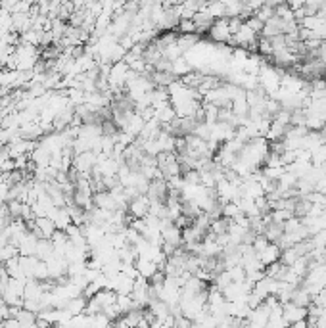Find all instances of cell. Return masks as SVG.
Segmentation results:
<instances>
[{
    "mask_svg": "<svg viewBox=\"0 0 326 328\" xmlns=\"http://www.w3.org/2000/svg\"><path fill=\"white\" fill-rule=\"evenodd\" d=\"M44 294V286L43 282L35 280V278H29L25 282V294H23V300H33V302H41Z\"/></svg>",
    "mask_w": 326,
    "mask_h": 328,
    "instance_id": "5b68a950",
    "label": "cell"
},
{
    "mask_svg": "<svg viewBox=\"0 0 326 328\" xmlns=\"http://www.w3.org/2000/svg\"><path fill=\"white\" fill-rule=\"evenodd\" d=\"M18 323L20 325H25V327H35V323H37V313H31V311H27V309H22L20 313H18Z\"/></svg>",
    "mask_w": 326,
    "mask_h": 328,
    "instance_id": "8fae6325",
    "label": "cell"
},
{
    "mask_svg": "<svg viewBox=\"0 0 326 328\" xmlns=\"http://www.w3.org/2000/svg\"><path fill=\"white\" fill-rule=\"evenodd\" d=\"M309 328H315V327H309Z\"/></svg>",
    "mask_w": 326,
    "mask_h": 328,
    "instance_id": "e0dca14e",
    "label": "cell"
},
{
    "mask_svg": "<svg viewBox=\"0 0 326 328\" xmlns=\"http://www.w3.org/2000/svg\"><path fill=\"white\" fill-rule=\"evenodd\" d=\"M176 29H178V35H198L196 23L192 20H180Z\"/></svg>",
    "mask_w": 326,
    "mask_h": 328,
    "instance_id": "7c38bea8",
    "label": "cell"
},
{
    "mask_svg": "<svg viewBox=\"0 0 326 328\" xmlns=\"http://www.w3.org/2000/svg\"><path fill=\"white\" fill-rule=\"evenodd\" d=\"M321 136H323V140L326 142V123H325V127L321 129Z\"/></svg>",
    "mask_w": 326,
    "mask_h": 328,
    "instance_id": "9a60e30c",
    "label": "cell"
},
{
    "mask_svg": "<svg viewBox=\"0 0 326 328\" xmlns=\"http://www.w3.org/2000/svg\"><path fill=\"white\" fill-rule=\"evenodd\" d=\"M50 328H54V327H50Z\"/></svg>",
    "mask_w": 326,
    "mask_h": 328,
    "instance_id": "ac0fdd59",
    "label": "cell"
},
{
    "mask_svg": "<svg viewBox=\"0 0 326 328\" xmlns=\"http://www.w3.org/2000/svg\"><path fill=\"white\" fill-rule=\"evenodd\" d=\"M280 255H282V250L278 248V244H269L261 253H257V259L261 261L263 267H271L273 263L280 261Z\"/></svg>",
    "mask_w": 326,
    "mask_h": 328,
    "instance_id": "277c9868",
    "label": "cell"
},
{
    "mask_svg": "<svg viewBox=\"0 0 326 328\" xmlns=\"http://www.w3.org/2000/svg\"><path fill=\"white\" fill-rule=\"evenodd\" d=\"M282 315H284V321H286L288 325H294V323H300V321H307V309H305V307L294 305L292 302L282 305Z\"/></svg>",
    "mask_w": 326,
    "mask_h": 328,
    "instance_id": "3957f363",
    "label": "cell"
},
{
    "mask_svg": "<svg viewBox=\"0 0 326 328\" xmlns=\"http://www.w3.org/2000/svg\"><path fill=\"white\" fill-rule=\"evenodd\" d=\"M207 33H209L211 41H215V43H228V41L232 39L230 29H228V20H226V18H225V20H217V22L211 25V29H209Z\"/></svg>",
    "mask_w": 326,
    "mask_h": 328,
    "instance_id": "6da1fadb",
    "label": "cell"
},
{
    "mask_svg": "<svg viewBox=\"0 0 326 328\" xmlns=\"http://www.w3.org/2000/svg\"><path fill=\"white\" fill-rule=\"evenodd\" d=\"M240 215H244V213L240 211L238 203H234V202H228V203H225V205H223V219L234 221V219H238Z\"/></svg>",
    "mask_w": 326,
    "mask_h": 328,
    "instance_id": "9c48e42d",
    "label": "cell"
},
{
    "mask_svg": "<svg viewBox=\"0 0 326 328\" xmlns=\"http://www.w3.org/2000/svg\"><path fill=\"white\" fill-rule=\"evenodd\" d=\"M117 307H119V311H121V315H127V313H130L132 309H136V305H134V302H132V298L130 296H119L117 294Z\"/></svg>",
    "mask_w": 326,
    "mask_h": 328,
    "instance_id": "30bf717a",
    "label": "cell"
},
{
    "mask_svg": "<svg viewBox=\"0 0 326 328\" xmlns=\"http://www.w3.org/2000/svg\"><path fill=\"white\" fill-rule=\"evenodd\" d=\"M10 184L8 182H0V202H4V203H8V200H10Z\"/></svg>",
    "mask_w": 326,
    "mask_h": 328,
    "instance_id": "5bb4252c",
    "label": "cell"
},
{
    "mask_svg": "<svg viewBox=\"0 0 326 328\" xmlns=\"http://www.w3.org/2000/svg\"><path fill=\"white\" fill-rule=\"evenodd\" d=\"M134 267H136L138 275H140L142 278H146V280H150L153 275L157 273V265H155L152 259H148V257H138L136 263H134Z\"/></svg>",
    "mask_w": 326,
    "mask_h": 328,
    "instance_id": "8992f818",
    "label": "cell"
},
{
    "mask_svg": "<svg viewBox=\"0 0 326 328\" xmlns=\"http://www.w3.org/2000/svg\"><path fill=\"white\" fill-rule=\"evenodd\" d=\"M148 213H150V198L148 196H138L129 202V215L132 219H146Z\"/></svg>",
    "mask_w": 326,
    "mask_h": 328,
    "instance_id": "7a4b0ae2",
    "label": "cell"
},
{
    "mask_svg": "<svg viewBox=\"0 0 326 328\" xmlns=\"http://www.w3.org/2000/svg\"><path fill=\"white\" fill-rule=\"evenodd\" d=\"M4 205H6V203H4V202H0V209H2V207H4Z\"/></svg>",
    "mask_w": 326,
    "mask_h": 328,
    "instance_id": "2e32d148",
    "label": "cell"
},
{
    "mask_svg": "<svg viewBox=\"0 0 326 328\" xmlns=\"http://www.w3.org/2000/svg\"><path fill=\"white\" fill-rule=\"evenodd\" d=\"M35 225H37V228L41 230L43 238H46V240H50V238L54 236V232L58 230V228H56V225H54V221H52L50 217H39V219H35Z\"/></svg>",
    "mask_w": 326,
    "mask_h": 328,
    "instance_id": "52a82bcc",
    "label": "cell"
},
{
    "mask_svg": "<svg viewBox=\"0 0 326 328\" xmlns=\"http://www.w3.org/2000/svg\"><path fill=\"white\" fill-rule=\"evenodd\" d=\"M87 302L88 300H85L83 296H79V298H75V300H69L67 305H65V309H67L73 317H77V315H85V311H87Z\"/></svg>",
    "mask_w": 326,
    "mask_h": 328,
    "instance_id": "ba28073f",
    "label": "cell"
},
{
    "mask_svg": "<svg viewBox=\"0 0 326 328\" xmlns=\"http://www.w3.org/2000/svg\"><path fill=\"white\" fill-rule=\"evenodd\" d=\"M6 207H8V213H10V217L12 219H22L23 202H20V200H12V202L6 203Z\"/></svg>",
    "mask_w": 326,
    "mask_h": 328,
    "instance_id": "4fadbf2b",
    "label": "cell"
}]
</instances>
